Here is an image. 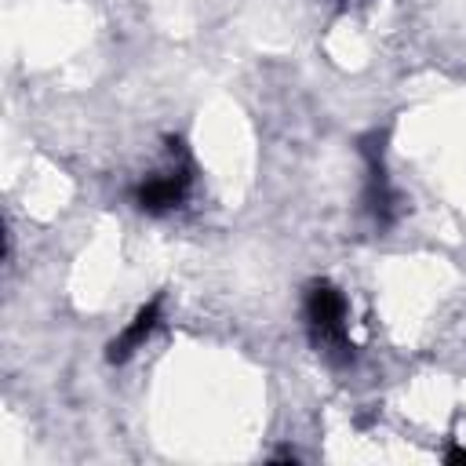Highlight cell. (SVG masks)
<instances>
[{"label":"cell","instance_id":"obj_6","mask_svg":"<svg viewBox=\"0 0 466 466\" xmlns=\"http://www.w3.org/2000/svg\"><path fill=\"white\" fill-rule=\"evenodd\" d=\"M342 4H346V0H342Z\"/></svg>","mask_w":466,"mask_h":466},{"label":"cell","instance_id":"obj_4","mask_svg":"<svg viewBox=\"0 0 466 466\" xmlns=\"http://www.w3.org/2000/svg\"><path fill=\"white\" fill-rule=\"evenodd\" d=\"M160 309H164V295H153L149 302H142L138 306V313L131 317V324L106 346V360L109 364H124L153 331H157V324H160Z\"/></svg>","mask_w":466,"mask_h":466},{"label":"cell","instance_id":"obj_3","mask_svg":"<svg viewBox=\"0 0 466 466\" xmlns=\"http://www.w3.org/2000/svg\"><path fill=\"white\" fill-rule=\"evenodd\" d=\"M360 157H364V211L379 229H390L397 218V193L386 175V131L364 135Z\"/></svg>","mask_w":466,"mask_h":466},{"label":"cell","instance_id":"obj_2","mask_svg":"<svg viewBox=\"0 0 466 466\" xmlns=\"http://www.w3.org/2000/svg\"><path fill=\"white\" fill-rule=\"evenodd\" d=\"M167 157H171V164L164 171H157L135 186V204L146 215H167V211L182 208V200L193 186V160H189L182 138H167Z\"/></svg>","mask_w":466,"mask_h":466},{"label":"cell","instance_id":"obj_5","mask_svg":"<svg viewBox=\"0 0 466 466\" xmlns=\"http://www.w3.org/2000/svg\"><path fill=\"white\" fill-rule=\"evenodd\" d=\"M444 459H448V462H466V448H459V444H451V448L444 451Z\"/></svg>","mask_w":466,"mask_h":466},{"label":"cell","instance_id":"obj_1","mask_svg":"<svg viewBox=\"0 0 466 466\" xmlns=\"http://www.w3.org/2000/svg\"><path fill=\"white\" fill-rule=\"evenodd\" d=\"M302 317L309 342L320 357L331 364H350L353 360V342L346 335V299L331 280H313L302 299Z\"/></svg>","mask_w":466,"mask_h":466}]
</instances>
